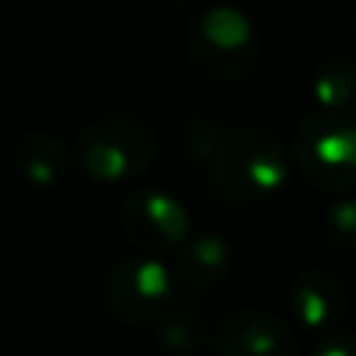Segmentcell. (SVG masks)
Returning a JSON list of instances; mask_svg holds the SVG:
<instances>
[{
	"mask_svg": "<svg viewBox=\"0 0 356 356\" xmlns=\"http://www.w3.org/2000/svg\"><path fill=\"white\" fill-rule=\"evenodd\" d=\"M209 175L216 191L232 203L269 200L288 181V150L269 129H232L209 163Z\"/></svg>",
	"mask_w": 356,
	"mask_h": 356,
	"instance_id": "obj_1",
	"label": "cell"
},
{
	"mask_svg": "<svg viewBox=\"0 0 356 356\" xmlns=\"http://www.w3.org/2000/svg\"><path fill=\"white\" fill-rule=\"evenodd\" d=\"M188 60L194 72L216 85L241 81L257 69L259 38L238 6H209L188 29Z\"/></svg>",
	"mask_w": 356,
	"mask_h": 356,
	"instance_id": "obj_2",
	"label": "cell"
},
{
	"mask_svg": "<svg viewBox=\"0 0 356 356\" xmlns=\"http://www.w3.org/2000/svg\"><path fill=\"white\" fill-rule=\"evenodd\" d=\"M156 156V135L131 113H110L85 125L75 141V163L88 178L104 184L129 181L147 172Z\"/></svg>",
	"mask_w": 356,
	"mask_h": 356,
	"instance_id": "obj_3",
	"label": "cell"
},
{
	"mask_svg": "<svg viewBox=\"0 0 356 356\" xmlns=\"http://www.w3.org/2000/svg\"><path fill=\"white\" fill-rule=\"evenodd\" d=\"M294 156L303 178L322 191L356 188V119L347 113H313L294 135Z\"/></svg>",
	"mask_w": 356,
	"mask_h": 356,
	"instance_id": "obj_4",
	"label": "cell"
},
{
	"mask_svg": "<svg viewBox=\"0 0 356 356\" xmlns=\"http://www.w3.org/2000/svg\"><path fill=\"white\" fill-rule=\"evenodd\" d=\"M178 294L172 266L160 257H125L110 269L104 284V303L125 325L156 322Z\"/></svg>",
	"mask_w": 356,
	"mask_h": 356,
	"instance_id": "obj_5",
	"label": "cell"
},
{
	"mask_svg": "<svg viewBox=\"0 0 356 356\" xmlns=\"http://www.w3.org/2000/svg\"><path fill=\"white\" fill-rule=\"evenodd\" d=\"M119 225L125 238L144 253V257H166L175 253L191 238L188 209L166 191H135L122 200Z\"/></svg>",
	"mask_w": 356,
	"mask_h": 356,
	"instance_id": "obj_6",
	"label": "cell"
},
{
	"mask_svg": "<svg viewBox=\"0 0 356 356\" xmlns=\"http://www.w3.org/2000/svg\"><path fill=\"white\" fill-rule=\"evenodd\" d=\"M216 356H300L297 338L278 316L241 307L222 316L213 332Z\"/></svg>",
	"mask_w": 356,
	"mask_h": 356,
	"instance_id": "obj_7",
	"label": "cell"
},
{
	"mask_svg": "<svg viewBox=\"0 0 356 356\" xmlns=\"http://www.w3.org/2000/svg\"><path fill=\"white\" fill-rule=\"evenodd\" d=\"M347 288L338 275L325 269H307L294 278L288 291V307L294 313L297 325L307 332L325 334L338 328L347 316Z\"/></svg>",
	"mask_w": 356,
	"mask_h": 356,
	"instance_id": "obj_8",
	"label": "cell"
},
{
	"mask_svg": "<svg viewBox=\"0 0 356 356\" xmlns=\"http://www.w3.org/2000/svg\"><path fill=\"white\" fill-rule=\"evenodd\" d=\"M228 269H232V250H228V241L222 234L213 232L191 234L175 250L172 275L178 284V294L188 297L207 294L228 275Z\"/></svg>",
	"mask_w": 356,
	"mask_h": 356,
	"instance_id": "obj_9",
	"label": "cell"
},
{
	"mask_svg": "<svg viewBox=\"0 0 356 356\" xmlns=\"http://www.w3.org/2000/svg\"><path fill=\"white\" fill-rule=\"evenodd\" d=\"M72 156L69 147L56 135L47 131H25L16 141V169L35 188H50L60 184L69 175Z\"/></svg>",
	"mask_w": 356,
	"mask_h": 356,
	"instance_id": "obj_10",
	"label": "cell"
},
{
	"mask_svg": "<svg viewBox=\"0 0 356 356\" xmlns=\"http://www.w3.org/2000/svg\"><path fill=\"white\" fill-rule=\"evenodd\" d=\"M154 334L160 347L172 356H197L207 344V319L191 303H172L154 322Z\"/></svg>",
	"mask_w": 356,
	"mask_h": 356,
	"instance_id": "obj_11",
	"label": "cell"
},
{
	"mask_svg": "<svg viewBox=\"0 0 356 356\" xmlns=\"http://www.w3.org/2000/svg\"><path fill=\"white\" fill-rule=\"evenodd\" d=\"M313 97L322 113H344L356 104V66L332 60L313 75Z\"/></svg>",
	"mask_w": 356,
	"mask_h": 356,
	"instance_id": "obj_12",
	"label": "cell"
},
{
	"mask_svg": "<svg viewBox=\"0 0 356 356\" xmlns=\"http://www.w3.org/2000/svg\"><path fill=\"white\" fill-rule=\"evenodd\" d=\"M325 238L332 247L353 253L356 250V197H341L325 213Z\"/></svg>",
	"mask_w": 356,
	"mask_h": 356,
	"instance_id": "obj_13",
	"label": "cell"
},
{
	"mask_svg": "<svg viewBox=\"0 0 356 356\" xmlns=\"http://www.w3.org/2000/svg\"><path fill=\"white\" fill-rule=\"evenodd\" d=\"M232 129H222V125H216V122H209V119H203V122H194L191 125V131H188V150H191V156H197L200 163H213V156L219 154V147H222V141H225V135Z\"/></svg>",
	"mask_w": 356,
	"mask_h": 356,
	"instance_id": "obj_14",
	"label": "cell"
},
{
	"mask_svg": "<svg viewBox=\"0 0 356 356\" xmlns=\"http://www.w3.org/2000/svg\"><path fill=\"white\" fill-rule=\"evenodd\" d=\"M313 356H356V334H338V338H328Z\"/></svg>",
	"mask_w": 356,
	"mask_h": 356,
	"instance_id": "obj_15",
	"label": "cell"
},
{
	"mask_svg": "<svg viewBox=\"0 0 356 356\" xmlns=\"http://www.w3.org/2000/svg\"><path fill=\"white\" fill-rule=\"evenodd\" d=\"M353 31H356V22H353Z\"/></svg>",
	"mask_w": 356,
	"mask_h": 356,
	"instance_id": "obj_16",
	"label": "cell"
}]
</instances>
